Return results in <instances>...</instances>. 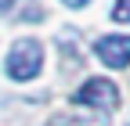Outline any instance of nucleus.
Returning a JSON list of instances; mask_svg holds the SVG:
<instances>
[{
  "mask_svg": "<svg viewBox=\"0 0 130 126\" xmlns=\"http://www.w3.org/2000/svg\"><path fill=\"white\" fill-rule=\"evenodd\" d=\"M43 69V43L40 40H18L11 47V54H7V76L11 79H18V83H29V79H36Z\"/></svg>",
  "mask_w": 130,
  "mask_h": 126,
  "instance_id": "f257e3e1",
  "label": "nucleus"
},
{
  "mask_svg": "<svg viewBox=\"0 0 130 126\" xmlns=\"http://www.w3.org/2000/svg\"><path fill=\"white\" fill-rule=\"evenodd\" d=\"M72 101L83 108H98V112H116L119 108V87L112 79H105V76H94L72 94Z\"/></svg>",
  "mask_w": 130,
  "mask_h": 126,
  "instance_id": "f03ea898",
  "label": "nucleus"
},
{
  "mask_svg": "<svg viewBox=\"0 0 130 126\" xmlns=\"http://www.w3.org/2000/svg\"><path fill=\"white\" fill-rule=\"evenodd\" d=\"M94 54L105 61L108 69H126L130 65V36L116 33V36H101L94 43Z\"/></svg>",
  "mask_w": 130,
  "mask_h": 126,
  "instance_id": "7ed1b4c3",
  "label": "nucleus"
},
{
  "mask_svg": "<svg viewBox=\"0 0 130 126\" xmlns=\"http://www.w3.org/2000/svg\"><path fill=\"white\" fill-rule=\"evenodd\" d=\"M47 126H105V112L101 115H83V119L79 115H54Z\"/></svg>",
  "mask_w": 130,
  "mask_h": 126,
  "instance_id": "20e7f679",
  "label": "nucleus"
},
{
  "mask_svg": "<svg viewBox=\"0 0 130 126\" xmlns=\"http://www.w3.org/2000/svg\"><path fill=\"white\" fill-rule=\"evenodd\" d=\"M112 18H116V22H130V0H116V7H112Z\"/></svg>",
  "mask_w": 130,
  "mask_h": 126,
  "instance_id": "39448f33",
  "label": "nucleus"
},
{
  "mask_svg": "<svg viewBox=\"0 0 130 126\" xmlns=\"http://www.w3.org/2000/svg\"><path fill=\"white\" fill-rule=\"evenodd\" d=\"M61 4H65V7H87L90 0H61Z\"/></svg>",
  "mask_w": 130,
  "mask_h": 126,
  "instance_id": "423d86ee",
  "label": "nucleus"
},
{
  "mask_svg": "<svg viewBox=\"0 0 130 126\" xmlns=\"http://www.w3.org/2000/svg\"><path fill=\"white\" fill-rule=\"evenodd\" d=\"M11 4H14V0H0V11H11Z\"/></svg>",
  "mask_w": 130,
  "mask_h": 126,
  "instance_id": "0eeeda50",
  "label": "nucleus"
}]
</instances>
